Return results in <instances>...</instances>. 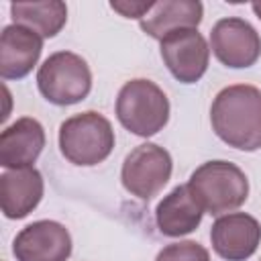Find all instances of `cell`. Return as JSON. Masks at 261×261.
Returning a JSON list of instances; mask_svg holds the SVG:
<instances>
[{"mask_svg": "<svg viewBox=\"0 0 261 261\" xmlns=\"http://www.w3.org/2000/svg\"><path fill=\"white\" fill-rule=\"evenodd\" d=\"M210 49L216 59L232 69L251 67L261 57V37L243 18H220L210 33Z\"/></svg>", "mask_w": 261, "mask_h": 261, "instance_id": "obj_7", "label": "cell"}, {"mask_svg": "<svg viewBox=\"0 0 261 261\" xmlns=\"http://www.w3.org/2000/svg\"><path fill=\"white\" fill-rule=\"evenodd\" d=\"M45 147V130L37 118L22 116L0 135V165L6 169L33 167Z\"/></svg>", "mask_w": 261, "mask_h": 261, "instance_id": "obj_12", "label": "cell"}, {"mask_svg": "<svg viewBox=\"0 0 261 261\" xmlns=\"http://www.w3.org/2000/svg\"><path fill=\"white\" fill-rule=\"evenodd\" d=\"M259 261H261V259H259Z\"/></svg>", "mask_w": 261, "mask_h": 261, "instance_id": "obj_20", "label": "cell"}, {"mask_svg": "<svg viewBox=\"0 0 261 261\" xmlns=\"http://www.w3.org/2000/svg\"><path fill=\"white\" fill-rule=\"evenodd\" d=\"M251 8H253V12L257 14V18L261 20V2H253V4H251Z\"/></svg>", "mask_w": 261, "mask_h": 261, "instance_id": "obj_19", "label": "cell"}, {"mask_svg": "<svg viewBox=\"0 0 261 261\" xmlns=\"http://www.w3.org/2000/svg\"><path fill=\"white\" fill-rule=\"evenodd\" d=\"M186 186L200 208L212 216L237 210L249 196V179L245 171L222 159L206 161L196 167Z\"/></svg>", "mask_w": 261, "mask_h": 261, "instance_id": "obj_2", "label": "cell"}, {"mask_svg": "<svg viewBox=\"0 0 261 261\" xmlns=\"http://www.w3.org/2000/svg\"><path fill=\"white\" fill-rule=\"evenodd\" d=\"M43 51V37L35 31L8 24L0 35V75L2 80H22L33 71Z\"/></svg>", "mask_w": 261, "mask_h": 261, "instance_id": "obj_11", "label": "cell"}, {"mask_svg": "<svg viewBox=\"0 0 261 261\" xmlns=\"http://www.w3.org/2000/svg\"><path fill=\"white\" fill-rule=\"evenodd\" d=\"M118 122L137 137L157 135L169 120V100L151 80H130L116 96Z\"/></svg>", "mask_w": 261, "mask_h": 261, "instance_id": "obj_4", "label": "cell"}, {"mask_svg": "<svg viewBox=\"0 0 261 261\" xmlns=\"http://www.w3.org/2000/svg\"><path fill=\"white\" fill-rule=\"evenodd\" d=\"M16 261H67L71 255V234L55 220L27 224L12 243Z\"/></svg>", "mask_w": 261, "mask_h": 261, "instance_id": "obj_9", "label": "cell"}, {"mask_svg": "<svg viewBox=\"0 0 261 261\" xmlns=\"http://www.w3.org/2000/svg\"><path fill=\"white\" fill-rule=\"evenodd\" d=\"M204 210L190 194L188 186L173 188L155 208V222L165 237H184L194 232L202 222Z\"/></svg>", "mask_w": 261, "mask_h": 261, "instance_id": "obj_15", "label": "cell"}, {"mask_svg": "<svg viewBox=\"0 0 261 261\" xmlns=\"http://www.w3.org/2000/svg\"><path fill=\"white\" fill-rule=\"evenodd\" d=\"M43 192V175L35 167L8 169L0 175V206L6 218L29 216L39 206Z\"/></svg>", "mask_w": 261, "mask_h": 261, "instance_id": "obj_13", "label": "cell"}, {"mask_svg": "<svg viewBox=\"0 0 261 261\" xmlns=\"http://www.w3.org/2000/svg\"><path fill=\"white\" fill-rule=\"evenodd\" d=\"M212 130L239 151L261 149V90L234 84L220 90L210 108Z\"/></svg>", "mask_w": 261, "mask_h": 261, "instance_id": "obj_1", "label": "cell"}, {"mask_svg": "<svg viewBox=\"0 0 261 261\" xmlns=\"http://www.w3.org/2000/svg\"><path fill=\"white\" fill-rule=\"evenodd\" d=\"M171 155L155 143H143L126 155L120 169V179L128 194L147 202L163 190L171 177Z\"/></svg>", "mask_w": 261, "mask_h": 261, "instance_id": "obj_6", "label": "cell"}, {"mask_svg": "<svg viewBox=\"0 0 261 261\" xmlns=\"http://www.w3.org/2000/svg\"><path fill=\"white\" fill-rule=\"evenodd\" d=\"M10 14H12L14 24L35 31L43 39L55 37L67 22V6L61 0L12 2Z\"/></svg>", "mask_w": 261, "mask_h": 261, "instance_id": "obj_16", "label": "cell"}, {"mask_svg": "<svg viewBox=\"0 0 261 261\" xmlns=\"http://www.w3.org/2000/svg\"><path fill=\"white\" fill-rule=\"evenodd\" d=\"M161 59L181 84H196L208 69L210 47L198 29H179L163 37Z\"/></svg>", "mask_w": 261, "mask_h": 261, "instance_id": "obj_8", "label": "cell"}, {"mask_svg": "<svg viewBox=\"0 0 261 261\" xmlns=\"http://www.w3.org/2000/svg\"><path fill=\"white\" fill-rule=\"evenodd\" d=\"M155 261H210V255L196 241H179L163 247Z\"/></svg>", "mask_w": 261, "mask_h": 261, "instance_id": "obj_17", "label": "cell"}, {"mask_svg": "<svg viewBox=\"0 0 261 261\" xmlns=\"http://www.w3.org/2000/svg\"><path fill=\"white\" fill-rule=\"evenodd\" d=\"M37 86L43 98L55 106L82 102L92 90V71L84 57L71 51L49 55L37 71Z\"/></svg>", "mask_w": 261, "mask_h": 261, "instance_id": "obj_5", "label": "cell"}, {"mask_svg": "<svg viewBox=\"0 0 261 261\" xmlns=\"http://www.w3.org/2000/svg\"><path fill=\"white\" fill-rule=\"evenodd\" d=\"M61 155L82 167L102 163L114 149V130L106 116L88 110L69 116L59 126Z\"/></svg>", "mask_w": 261, "mask_h": 261, "instance_id": "obj_3", "label": "cell"}, {"mask_svg": "<svg viewBox=\"0 0 261 261\" xmlns=\"http://www.w3.org/2000/svg\"><path fill=\"white\" fill-rule=\"evenodd\" d=\"M110 6L126 18H139L141 20L151 10L153 2H112Z\"/></svg>", "mask_w": 261, "mask_h": 261, "instance_id": "obj_18", "label": "cell"}, {"mask_svg": "<svg viewBox=\"0 0 261 261\" xmlns=\"http://www.w3.org/2000/svg\"><path fill=\"white\" fill-rule=\"evenodd\" d=\"M210 243L218 257L226 261H245L261 243V224L245 212L222 214L210 228Z\"/></svg>", "mask_w": 261, "mask_h": 261, "instance_id": "obj_10", "label": "cell"}, {"mask_svg": "<svg viewBox=\"0 0 261 261\" xmlns=\"http://www.w3.org/2000/svg\"><path fill=\"white\" fill-rule=\"evenodd\" d=\"M204 6L198 0H163L153 2L151 10L141 18V29L149 37L161 41L179 29H198Z\"/></svg>", "mask_w": 261, "mask_h": 261, "instance_id": "obj_14", "label": "cell"}]
</instances>
